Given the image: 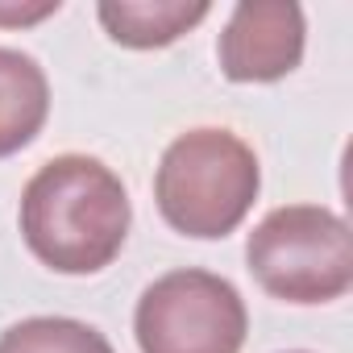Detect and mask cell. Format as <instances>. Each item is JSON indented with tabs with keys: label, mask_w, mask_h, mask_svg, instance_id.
<instances>
[{
	"label": "cell",
	"mask_w": 353,
	"mask_h": 353,
	"mask_svg": "<svg viewBox=\"0 0 353 353\" xmlns=\"http://www.w3.org/2000/svg\"><path fill=\"white\" fill-rule=\"evenodd\" d=\"M129 192L121 174L92 154H59L34 170L21 192V237L59 274L112 266L129 237Z\"/></svg>",
	"instance_id": "obj_1"
},
{
	"label": "cell",
	"mask_w": 353,
	"mask_h": 353,
	"mask_svg": "<svg viewBox=\"0 0 353 353\" xmlns=\"http://www.w3.org/2000/svg\"><path fill=\"white\" fill-rule=\"evenodd\" d=\"M258 188V154L233 129L200 125L179 133L162 150L154 174V204L174 233L216 241L250 216Z\"/></svg>",
	"instance_id": "obj_2"
},
{
	"label": "cell",
	"mask_w": 353,
	"mask_h": 353,
	"mask_svg": "<svg viewBox=\"0 0 353 353\" xmlns=\"http://www.w3.org/2000/svg\"><path fill=\"white\" fill-rule=\"evenodd\" d=\"M258 287L283 303H332L353 287L349 225L324 204H287L258 221L245 241Z\"/></svg>",
	"instance_id": "obj_3"
},
{
	"label": "cell",
	"mask_w": 353,
	"mask_h": 353,
	"mask_svg": "<svg viewBox=\"0 0 353 353\" xmlns=\"http://www.w3.org/2000/svg\"><path fill=\"white\" fill-rule=\"evenodd\" d=\"M250 312L241 291L212 270H170L154 279L133 312L141 353H241Z\"/></svg>",
	"instance_id": "obj_4"
},
{
	"label": "cell",
	"mask_w": 353,
	"mask_h": 353,
	"mask_svg": "<svg viewBox=\"0 0 353 353\" xmlns=\"http://www.w3.org/2000/svg\"><path fill=\"white\" fill-rule=\"evenodd\" d=\"M307 21L291 0H241L221 34V71L233 83H274L303 63Z\"/></svg>",
	"instance_id": "obj_5"
},
{
	"label": "cell",
	"mask_w": 353,
	"mask_h": 353,
	"mask_svg": "<svg viewBox=\"0 0 353 353\" xmlns=\"http://www.w3.org/2000/svg\"><path fill=\"white\" fill-rule=\"evenodd\" d=\"M212 13L208 0H100L96 17L117 46L162 50Z\"/></svg>",
	"instance_id": "obj_6"
},
{
	"label": "cell",
	"mask_w": 353,
	"mask_h": 353,
	"mask_svg": "<svg viewBox=\"0 0 353 353\" xmlns=\"http://www.w3.org/2000/svg\"><path fill=\"white\" fill-rule=\"evenodd\" d=\"M50 117V79L38 59L0 46V158L26 150Z\"/></svg>",
	"instance_id": "obj_7"
},
{
	"label": "cell",
	"mask_w": 353,
	"mask_h": 353,
	"mask_svg": "<svg viewBox=\"0 0 353 353\" xmlns=\"http://www.w3.org/2000/svg\"><path fill=\"white\" fill-rule=\"evenodd\" d=\"M0 353H112L108 336L71 316H30L0 332Z\"/></svg>",
	"instance_id": "obj_8"
},
{
	"label": "cell",
	"mask_w": 353,
	"mask_h": 353,
	"mask_svg": "<svg viewBox=\"0 0 353 353\" xmlns=\"http://www.w3.org/2000/svg\"><path fill=\"white\" fill-rule=\"evenodd\" d=\"M50 13H59V0H50V5H34V9H0V26H34V21H42V17H50Z\"/></svg>",
	"instance_id": "obj_9"
},
{
	"label": "cell",
	"mask_w": 353,
	"mask_h": 353,
	"mask_svg": "<svg viewBox=\"0 0 353 353\" xmlns=\"http://www.w3.org/2000/svg\"><path fill=\"white\" fill-rule=\"evenodd\" d=\"M291 353H303V349H291Z\"/></svg>",
	"instance_id": "obj_10"
}]
</instances>
